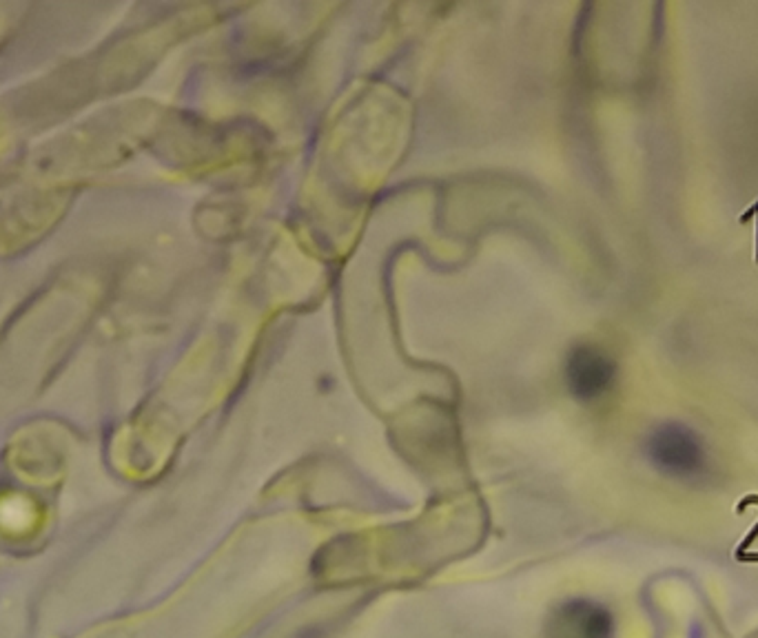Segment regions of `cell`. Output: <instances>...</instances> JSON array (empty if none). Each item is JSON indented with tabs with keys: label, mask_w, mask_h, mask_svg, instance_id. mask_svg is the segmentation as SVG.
<instances>
[{
	"label": "cell",
	"mask_w": 758,
	"mask_h": 638,
	"mask_svg": "<svg viewBox=\"0 0 758 638\" xmlns=\"http://www.w3.org/2000/svg\"><path fill=\"white\" fill-rule=\"evenodd\" d=\"M652 463L672 477H694L705 470V448L700 437L683 423H663L648 439Z\"/></svg>",
	"instance_id": "cell-1"
},
{
	"label": "cell",
	"mask_w": 758,
	"mask_h": 638,
	"mask_svg": "<svg viewBox=\"0 0 758 638\" xmlns=\"http://www.w3.org/2000/svg\"><path fill=\"white\" fill-rule=\"evenodd\" d=\"M614 618L606 607L587 601L572 599L554 607L545 623V638H612Z\"/></svg>",
	"instance_id": "cell-2"
},
{
	"label": "cell",
	"mask_w": 758,
	"mask_h": 638,
	"mask_svg": "<svg viewBox=\"0 0 758 638\" xmlns=\"http://www.w3.org/2000/svg\"><path fill=\"white\" fill-rule=\"evenodd\" d=\"M616 377V364L597 346L581 344L572 348L566 362L570 393L581 401H592L610 391Z\"/></svg>",
	"instance_id": "cell-3"
},
{
	"label": "cell",
	"mask_w": 758,
	"mask_h": 638,
	"mask_svg": "<svg viewBox=\"0 0 758 638\" xmlns=\"http://www.w3.org/2000/svg\"><path fill=\"white\" fill-rule=\"evenodd\" d=\"M756 538H758V523H756V525H754V528H752V532H750V534H747V538H745V541H743V543H740V545H738V550H736V552H747V550H750V545H752V543H754V541H756Z\"/></svg>",
	"instance_id": "cell-4"
},
{
	"label": "cell",
	"mask_w": 758,
	"mask_h": 638,
	"mask_svg": "<svg viewBox=\"0 0 758 638\" xmlns=\"http://www.w3.org/2000/svg\"><path fill=\"white\" fill-rule=\"evenodd\" d=\"M736 559H738V561H745V563H758V554H747V552H736Z\"/></svg>",
	"instance_id": "cell-5"
},
{
	"label": "cell",
	"mask_w": 758,
	"mask_h": 638,
	"mask_svg": "<svg viewBox=\"0 0 758 638\" xmlns=\"http://www.w3.org/2000/svg\"><path fill=\"white\" fill-rule=\"evenodd\" d=\"M754 206H756V262H758V202Z\"/></svg>",
	"instance_id": "cell-6"
}]
</instances>
